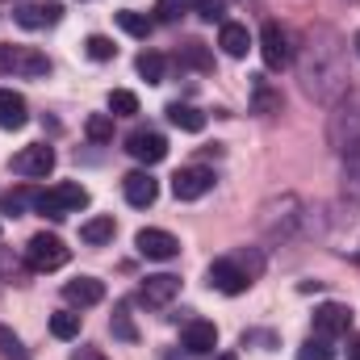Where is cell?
<instances>
[{
	"label": "cell",
	"mask_w": 360,
	"mask_h": 360,
	"mask_svg": "<svg viewBox=\"0 0 360 360\" xmlns=\"http://www.w3.org/2000/svg\"><path fill=\"white\" fill-rule=\"evenodd\" d=\"M13 17H17V25H21V30H42V25H59V21H63V4H59V0L21 4Z\"/></svg>",
	"instance_id": "cell-14"
},
{
	"label": "cell",
	"mask_w": 360,
	"mask_h": 360,
	"mask_svg": "<svg viewBox=\"0 0 360 360\" xmlns=\"http://www.w3.org/2000/svg\"><path fill=\"white\" fill-rule=\"evenodd\" d=\"M184 348L188 352H214L218 348V327L214 323H205V319H193V323H184Z\"/></svg>",
	"instance_id": "cell-18"
},
{
	"label": "cell",
	"mask_w": 360,
	"mask_h": 360,
	"mask_svg": "<svg viewBox=\"0 0 360 360\" xmlns=\"http://www.w3.org/2000/svg\"><path fill=\"white\" fill-rule=\"evenodd\" d=\"M222 360H235V356H222Z\"/></svg>",
	"instance_id": "cell-41"
},
{
	"label": "cell",
	"mask_w": 360,
	"mask_h": 360,
	"mask_svg": "<svg viewBox=\"0 0 360 360\" xmlns=\"http://www.w3.org/2000/svg\"><path fill=\"white\" fill-rule=\"evenodd\" d=\"M109 113L113 117H130V113H139V96L130 89H113L109 92Z\"/></svg>",
	"instance_id": "cell-30"
},
{
	"label": "cell",
	"mask_w": 360,
	"mask_h": 360,
	"mask_svg": "<svg viewBox=\"0 0 360 360\" xmlns=\"http://www.w3.org/2000/svg\"><path fill=\"white\" fill-rule=\"evenodd\" d=\"M184 4H188V0H184ZM193 4H197V0H193Z\"/></svg>",
	"instance_id": "cell-42"
},
{
	"label": "cell",
	"mask_w": 360,
	"mask_h": 360,
	"mask_svg": "<svg viewBox=\"0 0 360 360\" xmlns=\"http://www.w3.org/2000/svg\"><path fill=\"white\" fill-rule=\"evenodd\" d=\"M122 193H126V201H130L134 210H147V205H155V197H160V180L151 176V172H130V176L122 180Z\"/></svg>",
	"instance_id": "cell-15"
},
{
	"label": "cell",
	"mask_w": 360,
	"mask_h": 360,
	"mask_svg": "<svg viewBox=\"0 0 360 360\" xmlns=\"http://www.w3.org/2000/svg\"><path fill=\"white\" fill-rule=\"evenodd\" d=\"M0 72L4 76H21V80H46L51 76V59L34 46H13L4 42L0 46Z\"/></svg>",
	"instance_id": "cell-6"
},
{
	"label": "cell",
	"mask_w": 360,
	"mask_h": 360,
	"mask_svg": "<svg viewBox=\"0 0 360 360\" xmlns=\"http://www.w3.org/2000/svg\"><path fill=\"white\" fill-rule=\"evenodd\" d=\"M126 151L139 160V164H160L164 155H168V139L160 134V130H134L130 139H126Z\"/></svg>",
	"instance_id": "cell-12"
},
{
	"label": "cell",
	"mask_w": 360,
	"mask_h": 360,
	"mask_svg": "<svg viewBox=\"0 0 360 360\" xmlns=\"http://www.w3.org/2000/svg\"><path fill=\"white\" fill-rule=\"evenodd\" d=\"M84 51H89V59H96V63H109V59L117 55V46H113L105 34H92L89 42H84Z\"/></svg>",
	"instance_id": "cell-32"
},
{
	"label": "cell",
	"mask_w": 360,
	"mask_h": 360,
	"mask_svg": "<svg viewBox=\"0 0 360 360\" xmlns=\"http://www.w3.org/2000/svg\"><path fill=\"white\" fill-rule=\"evenodd\" d=\"M344 188H348L352 197H360V143L344 155Z\"/></svg>",
	"instance_id": "cell-31"
},
{
	"label": "cell",
	"mask_w": 360,
	"mask_h": 360,
	"mask_svg": "<svg viewBox=\"0 0 360 360\" xmlns=\"http://www.w3.org/2000/svg\"><path fill=\"white\" fill-rule=\"evenodd\" d=\"M197 8L205 21H222V0H197Z\"/></svg>",
	"instance_id": "cell-37"
},
{
	"label": "cell",
	"mask_w": 360,
	"mask_h": 360,
	"mask_svg": "<svg viewBox=\"0 0 360 360\" xmlns=\"http://www.w3.org/2000/svg\"><path fill=\"white\" fill-rule=\"evenodd\" d=\"M252 113H281V89H272L264 76H252Z\"/></svg>",
	"instance_id": "cell-22"
},
{
	"label": "cell",
	"mask_w": 360,
	"mask_h": 360,
	"mask_svg": "<svg viewBox=\"0 0 360 360\" xmlns=\"http://www.w3.org/2000/svg\"><path fill=\"white\" fill-rule=\"evenodd\" d=\"M214 184H218V180H214L210 168H180L176 176H172V193H176V201H197V197H205Z\"/></svg>",
	"instance_id": "cell-13"
},
{
	"label": "cell",
	"mask_w": 360,
	"mask_h": 360,
	"mask_svg": "<svg viewBox=\"0 0 360 360\" xmlns=\"http://www.w3.org/2000/svg\"><path fill=\"white\" fill-rule=\"evenodd\" d=\"M310 231V205L293 193H285L281 201H269L260 210V235L269 243H293Z\"/></svg>",
	"instance_id": "cell-2"
},
{
	"label": "cell",
	"mask_w": 360,
	"mask_h": 360,
	"mask_svg": "<svg viewBox=\"0 0 360 360\" xmlns=\"http://www.w3.org/2000/svg\"><path fill=\"white\" fill-rule=\"evenodd\" d=\"M84 134H89L92 143H109L113 139V113H89Z\"/></svg>",
	"instance_id": "cell-28"
},
{
	"label": "cell",
	"mask_w": 360,
	"mask_h": 360,
	"mask_svg": "<svg viewBox=\"0 0 360 360\" xmlns=\"http://www.w3.org/2000/svg\"><path fill=\"white\" fill-rule=\"evenodd\" d=\"M30 122V109H25V96L13 89H0V130H21Z\"/></svg>",
	"instance_id": "cell-17"
},
{
	"label": "cell",
	"mask_w": 360,
	"mask_h": 360,
	"mask_svg": "<svg viewBox=\"0 0 360 360\" xmlns=\"http://www.w3.org/2000/svg\"><path fill=\"white\" fill-rule=\"evenodd\" d=\"M327 139H331V147L344 151V155L360 143V96L335 101V113H331V122H327Z\"/></svg>",
	"instance_id": "cell-5"
},
{
	"label": "cell",
	"mask_w": 360,
	"mask_h": 360,
	"mask_svg": "<svg viewBox=\"0 0 360 360\" xmlns=\"http://www.w3.org/2000/svg\"><path fill=\"white\" fill-rule=\"evenodd\" d=\"M218 46H222V51H226L231 59H243V55L252 51V34H248V25H239V21H222Z\"/></svg>",
	"instance_id": "cell-20"
},
{
	"label": "cell",
	"mask_w": 360,
	"mask_h": 360,
	"mask_svg": "<svg viewBox=\"0 0 360 360\" xmlns=\"http://www.w3.org/2000/svg\"><path fill=\"white\" fill-rule=\"evenodd\" d=\"M180 63L193 68V72H210V68H214V55H210L205 42H184V46H180Z\"/></svg>",
	"instance_id": "cell-24"
},
{
	"label": "cell",
	"mask_w": 360,
	"mask_h": 360,
	"mask_svg": "<svg viewBox=\"0 0 360 360\" xmlns=\"http://www.w3.org/2000/svg\"><path fill=\"white\" fill-rule=\"evenodd\" d=\"M134 248H139V256H147V260H176L180 256V239L172 231H160V226H143V231L134 235Z\"/></svg>",
	"instance_id": "cell-9"
},
{
	"label": "cell",
	"mask_w": 360,
	"mask_h": 360,
	"mask_svg": "<svg viewBox=\"0 0 360 360\" xmlns=\"http://www.w3.org/2000/svg\"><path fill=\"white\" fill-rule=\"evenodd\" d=\"M352 51H356V55H360V30H356V38H352Z\"/></svg>",
	"instance_id": "cell-39"
},
{
	"label": "cell",
	"mask_w": 360,
	"mask_h": 360,
	"mask_svg": "<svg viewBox=\"0 0 360 360\" xmlns=\"http://www.w3.org/2000/svg\"><path fill=\"white\" fill-rule=\"evenodd\" d=\"M113 231H117L113 214H96V218H89V222L80 226V239L92 243V248H101V243H109V239H113Z\"/></svg>",
	"instance_id": "cell-23"
},
{
	"label": "cell",
	"mask_w": 360,
	"mask_h": 360,
	"mask_svg": "<svg viewBox=\"0 0 360 360\" xmlns=\"http://www.w3.org/2000/svg\"><path fill=\"white\" fill-rule=\"evenodd\" d=\"M348 360H360V340H352V348H348Z\"/></svg>",
	"instance_id": "cell-38"
},
{
	"label": "cell",
	"mask_w": 360,
	"mask_h": 360,
	"mask_svg": "<svg viewBox=\"0 0 360 360\" xmlns=\"http://www.w3.org/2000/svg\"><path fill=\"white\" fill-rule=\"evenodd\" d=\"M117 25H122L130 38H147V34L155 30V21H151L147 13H134V8H122V13H117Z\"/></svg>",
	"instance_id": "cell-26"
},
{
	"label": "cell",
	"mask_w": 360,
	"mask_h": 360,
	"mask_svg": "<svg viewBox=\"0 0 360 360\" xmlns=\"http://www.w3.org/2000/svg\"><path fill=\"white\" fill-rule=\"evenodd\" d=\"M89 205V188L76 184V180H63L46 193H34V210L46 214V218H68V214H80Z\"/></svg>",
	"instance_id": "cell-4"
},
{
	"label": "cell",
	"mask_w": 360,
	"mask_h": 360,
	"mask_svg": "<svg viewBox=\"0 0 360 360\" xmlns=\"http://www.w3.org/2000/svg\"><path fill=\"white\" fill-rule=\"evenodd\" d=\"M155 13H160V21H180L184 17V0H160Z\"/></svg>",
	"instance_id": "cell-35"
},
{
	"label": "cell",
	"mask_w": 360,
	"mask_h": 360,
	"mask_svg": "<svg viewBox=\"0 0 360 360\" xmlns=\"http://www.w3.org/2000/svg\"><path fill=\"white\" fill-rule=\"evenodd\" d=\"M63 297H68L72 306H80V310H84V306H96V302L105 297V285H101L96 276H76V281H68V285H63Z\"/></svg>",
	"instance_id": "cell-19"
},
{
	"label": "cell",
	"mask_w": 360,
	"mask_h": 360,
	"mask_svg": "<svg viewBox=\"0 0 360 360\" xmlns=\"http://www.w3.org/2000/svg\"><path fill=\"white\" fill-rule=\"evenodd\" d=\"M297 80L302 92L319 105H335L348 96L352 72H348V55H344V38L331 25H310L297 51Z\"/></svg>",
	"instance_id": "cell-1"
},
{
	"label": "cell",
	"mask_w": 360,
	"mask_h": 360,
	"mask_svg": "<svg viewBox=\"0 0 360 360\" xmlns=\"http://www.w3.org/2000/svg\"><path fill=\"white\" fill-rule=\"evenodd\" d=\"M113 335H122V340H134L139 331H134V323H130V314L126 310H117L113 314Z\"/></svg>",
	"instance_id": "cell-36"
},
{
	"label": "cell",
	"mask_w": 360,
	"mask_h": 360,
	"mask_svg": "<svg viewBox=\"0 0 360 360\" xmlns=\"http://www.w3.org/2000/svg\"><path fill=\"white\" fill-rule=\"evenodd\" d=\"M331 356H335V348H331L327 335H310V340L297 348V360H331Z\"/></svg>",
	"instance_id": "cell-29"
},
{
	"label": "cell",
	"mask_w": 360,
	"mask_h": 360,
	"mask_svg": "<svg viewBox=\"0 0 360 360\" xmlns=\"http://www.w3.org/2000/svg\"><path fill=\"white\" fill-rule=\"evenodd\" d=\"M348 331H352V310L344 302H323L314 310V335L335 340V335H348Z\"/></svg>",
	"instance_id": "cell-10"
},
{
	"label": "cell",
	"mask_w": 360,
	"mask_h": 360,
	"mask_svg": "<svg viewBox=\"0 0 360 360\" xmlns=\"http://www.w3.org/2000/svg\"><path fill=\"white\" fill-rule=\"evenodd\" d=\"M134 68H139V76H143L147 84H164V72H168L164 55H155V51H143V55L134 59Z\"/></svg>",
	"instance_id": "cell-25"
},
{
	"label": "cell",
	"mask_w": 360,
	"mask_h": 360,
	"mask_svg": "<svg viewBox=\"0 0 360 360\" xmlns=\"http://www.w3.org/2000/svg\"><path fill=\"white\" fill-rule=\"evenodd\" d=\"M51 335H55V340H76V335H80V314H76V310L51 314Z\"/></svg>",
	"instance_id": "cell-27"
},
{
	"label": "cell",
	"mask_w": 360,
	"mask_h": 360,
	"mask_svg": "<svg viewBox=\"0 0 360 360\" xmlns=\"http://www.w3.org/2000/svg\"><path fill=\"white\" fill-rule=\"evenodd\" d=\"M260 269H264L260 252H235L226 260H214L210 272H205V281H210V289H218L226 297H239V293L252 289V281L260 276Z\"/></svg>",
	"instance_id": "cell-3"
},
{
	"label": "cell",
	"mask_w": 360,
	"mask_h": 360,
	"mask_svg": "<svg viewBox=\"0 0 360 360\" xmlns=\"http://www.w3.org/2000/svg\"><path fill=\"white\" fill-rule=\"evenodd\" d=\"M25 205H34V193H25V188H13V193L0 197V214H13V218H17Z\"/></svg>",
	"instance_id": "cell-33"
},
{
	"label": "cell",
	"mask_w": 360,
	"mask_h": 360,
	"mask_svg": "<svg viewBox=\"0 0 360 360\" xmlns=\"http://www.w3.org/2000/svg\"><path fill=\"white\" fill-rule=\"evenodd\" d=\"M17 176L25 180H42L55 172V147H46V143H30V147H21L17 155H13V164H8Z\"/></svg>",
	"instance_id": "cell-8"
},
{
	"label": "cell",
	"mask_w": 360,
	"mask_h": 360,
	"mask_svg": "<svg viewBox=\"0 0 360 360\" xmlns=\"http://www.w3.org/2000/svg\"><path fill=\"white\" fill-rule=\"evenodd\" d=\"M352 260H356V264H360V248H356V252H352Z\"/></svg>",
	"instance_id": "cell-40"
},
{
	"label": "cell",
	"mask_w": 360,
	"mask_h": 360,
	"mask_svg": "<svg viewBox=\"0 0 360 360\" xmlns=\"http://www.w3.org/2000/svg\"><path fill=\"white\" fill-rule=\"evenodd\" d=\"M260 55H264V68H269V72H281V68L293 59L289 38H285V30H281L276 21H264V30H260Z\"/></svg>",
	"instance_id": "cell-11"
},
{
	"label": "cell",
	"mask_w": 360,
	"mask_h": 360,
	"mask_svg": "<svg viewBox=\"0 0 360 360\" xmlns=\"http://www.w3.org/2000/svg\"><path fill=\"white\" fill-rule=\"evenodd\" d=\"M164 113H168V122H172L176 130H184V134H201V130H205V113H201L197 105H184V101H172V105H168Z\"/></svg>",
	"instance_id": "cell-21"
},
{
	"label": "cell",
	"mask_w": 360,
	"mask_h": 360,
	"mask_svg": "<svg viewBox=\"0 0 360 360\" xmlns=\"http://www.w3.org/2000/svg\"><path fill=\"white\" fill-rule=\"evenodd\" d=\"M25 260H30L34 272H55L72 260V252H68V243H63L59 235H46V231H42V235H34V239L25 243Z\"/></svg>",
	"instance_id": "cell-7"
},
{
	"label": "cell",
	"mask_w": 360,
	"mask_h": 360,
	"mask_svg": "<svg viewBox=\"0 0 360 360\" xmlns=\"http://www.w3.org/2000/svg\"><path fill=\"white\" fill-rule=\"evenodd\" d=\"M0 356L4 360H30V352L21 348V340H17L8 327H0Z\"/></svg>",
	"instance_id": "cell-34"
},
{
	"label": "cell",
	"mask_w": 360,
	"mask_h": 360,
	"mask_svg": "<svg viewBox=\"0 0 360 360\" xmlns=\"http://www.w3.org/2000/svg\"><path fill=\"white\" fill-rule=\"evenodd\" d=\"M176 293H180V276H172V272L147 276V281H143V289H139V297H143L147 306H168Z\"/></svg>",
	"instance_id": "cell-16"
}]
</instances>
